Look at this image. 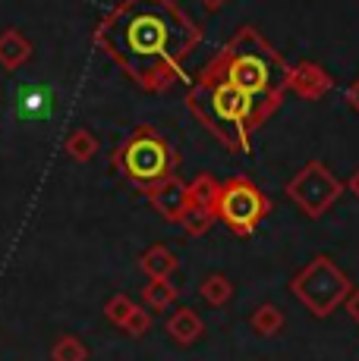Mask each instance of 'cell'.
Listing matches in <instances>:
<instances>
[{"label": "cell", "instance_id": "cell-1", "mask_svg": "<svg viewBox=\"0 0 359 361\" xmlns=\"http://www.w3.org/2000/svg\"><path fill=\"white\" fill-rule=\"evenodd\" d=\"M101 38L148 92H161L199 44V25L170 0H126L105 23Z\"/></svg>", "mask_w": 359, "mask_h": 361}, {"label": "cell", "instance_id": "cell-2", "mask_svg": "<svg viewBox=\"0 0 359 361\" xmlns=\"http://www.w3.org/2000/svg\"><path fill=\"white\" fill-rule=\"evenodd\" d=\"M211 63H215V69L227 82H233L240 92H246L255 101L261 120L278 107L281 94L287 92L290 66L252 25H243L233 35Z\"/></svg>", "mask_w": 359, "mask_h": 361}, {"label": "cell", "instance_id": "cell-3", "mask_svg": "<svg viewBox=\"0 0 359 361\" xmlns=\"http://www.w3.org/2000/svg\"><path fill=\"white\" fill-rule=\"evenodd\" d=\"M186 104L205 129L215 132L227 151H237V154L249 151V135L261 123L259 107L249 94L240 92L233 82H227L211 60L202 66L192 92L186 94Z\"/></svg>", "mask_w": 359, "mask_h": 361}, {"label": "cell", "instance_id": "cell-4", "mask_svg": "<svg viewBox=\"0 0 359 361\" xmlns=\"http://www.w3.org/2000/svg\"><path fill=\"white\" fill-rule=\"evenodd\" d=\"M117 164L126 173L129 183H136L148 195L155 185H161L167 176H174V148L158 129L142 126L123 142V148L117 151Z\"/></svg>", "mask_w": 359, "mask_h": 361}, {"label": "cell", "instance_id": "cell-5", "mask_svg": "<svg viewBox=\"0 0 359 361\" xmlns=\"http://www.w3.org/2000/svg\"><path fill=\"white\" fill-rule=\"evenodd\" d=\"M353 283L337 267L328 255H319L290 280V293L302 302V308L312 311L315 317H331L350 295Z\"/></svg>", "mask_w": 359, "mask_h": 361}, {"label": "cell", "instance_id": "cell-6", "mask_svg": "<svg viewBox=\"0 0 359 361\" xmlns=\"http://www.w3.org/2000/svg\"><path fill=\"white\" fill-rule=\"evenodd\" d=\"M271 201L261 195V189L246 176H233L220 183L218 201H215V217L224 220V226L237 235H252L255 226L268 217Z\"/></svg>", "mask_w": 359, "mask_h": 361}, {"label": "cell", "instance_id": "cell-7", "mask_svg": "<svg viewBox=\"0 0 359 361\" xmlns=\"http://www.w3.org/2000/svg\"><path fill=\"white\" fill-rule=\"evenodd\" d=\"M341 192H343V183L322 161H309L287 183V195L293 198L296 204H300V211L312 220L324 217V211L341 198Z\"/></svg>", "mask_w": 359, "mask_h": 361}, {"label": "cell", "instance_id": "cell-8", "mask_svg": "<svg viewBox=\"0 0 359 361\" xmlns=\"http://www.w3.org/2000/svg\"><path fill=\"white\" fill-rule=\"evenodd\" d=\"M148 201L167 224H180L189 211V192H186V183L180 176H167L161 185H155L148 192Z\"/></svg>", "mask_w": 359, "mask_h": 361}, {"label": "cell", "instance_id": "cell-9", "mask_svg": "<svg viewBox=\"0 0 359 361\" xmlns=\"http://www.w3.org/2000/svg\"><path fill=\"white\" fill-rule=\"evenodd\" d=\"M287 88L296 92L300 98H322L331 88V75L324 73L319 63H309V60H300L287 69Z\"/></svg>", "mask_w": 359, "mask_h": 361}, {"label": "cell", "instance_id": "cell-10", "mask_svg": "<svg viewBox=\"0 0 359 361\" xmlns=\"http://www.w3.org/2000/svg\"><path fill=\"white\" fill-rule=\"evenodd\" d=\"M202 333H205V324L196 308H186L183 305V308H177L174 314L167 317V336L174 339L177 345H192Z\"/></svg>", "mask_w": 359, "mask_h": 361}, {"label": "cell", "instance_id": "cell-11", "mask_svg": "<svg viewBox=\"0 0 359 361\" xmlns=\"http://www.w3.org/2000/svg\"><path fill=\"white\" fill-rule=\"evenodd\" d=\"M29 57H32V41L25 38L23 32L6 29L0 35V66H4L6 73H13V69H19L23 63H29Z\"/></svg>", "mask_w": 359, "mask_h": 361}, {"label": "cell", "instance_id": "cell-12", "mask_svg": "<svg viewBox=\"0 0 359 361\" xmlns=\"http://www.w3.org/2000/svg\"><path fill=\"white\" fill-rule=\"evenodd\" d=\"M177 255L167 245H151L148 252H142L139 267L148 274V280H170V274L177 270Z\"/></svg>", "mask_w": 359, "mask_h": 361}, {"label": "cell", "instance_id": "cell-13", "mask_svg": "<svg viewBox=\"0 0 359 361\" xmlns=\"http://www.w3.org/2000/svg\"><path fill=\"white\" fill-rule=\"evenodd\" d=\"M284 324H287L284 311H281L278 305H271V302L259 305V308L252 311V317H249V327L259 333V336H278V333L284 330Z\"/></svg>", "mask_w": 359, "mask_h": 361}, {"label": "cell", "instance_id": "cell-14", "mask_svg": "<svg viewBox=\"0 0 359 361\" xmlns=\"http://www.w3.org/2000/svg\"><path fill=\"white\" fill-rule=\"evenodd\" d=\"M186 192H189V207H205V211H215L220 183H218V179H211L208 173H199L192 183H186Z\"/></svg>", "mask_w": 359, "mask_h": 361}, {"label": "cell", "instance_id": "cell-15", "mask_svg": "<svg viewBox=\"0 0 359 361\" xmlns=\"http://www.w3.org/2000/svg\"><path fill=\"white\" fill-rule=\"evenodd\" d=\"M51 110V92L47 88H19V116L41 120Z\"/></svg>", "mask_w": 359, "mask_h": 361}, {"label": "cell", "instance_id": "cell-16", "mask_svg": "<svg viewBox=\"0 0 359 361\" xmlns=\"http://www.w3.org/2000/svg\"><path fill=\"white\" fill-rule=\"evenodd\" d=\"M199 295H202L205 305H211V308H224V305L233 298V283L227 280L224 274H211V276H205L202 280Z\"/></svg>", "mask_w": 359, "mask_h": 361}, {"label": "cell", "instance_id": "cell-17", "mask_svg": "<svg viewBox=\"0 0 359 361\" xmlns=\"http://www.w3.org/2000/svg\"><path fill=\"white\" fill-rule=\"evenodd\" d=\"M177 286L170 280H148L145 283V289H142V298H145V305H148L151 311H167L170 305L177 302Z\"/></svg>", "mask_w": 359, "mask_h": 361}, {"label": "cell", "instance_id": "cell-18", "mask_svg": "<svg viewBox=\"0 0 359 361\" xmlns=\"http://www.w3.org/2000/svg\"><path fill=\"white\" fill-rule=\"evenodd\" d=\"M66 154H70L73 161H79V164L92 161V157L98 154V138H95L88 129L70 132V135H66Z\"/></svg>", "mask_w": 359, "mask_h": 361}, {"label": "cell", "instance_id": "cell-19", "mask_svg": "<svg viewBox=\"0 0 359 361\" xmlns=\"http://www.w3.org/2000/svg\"><path fill=\"white\" fill-rule=\"evenodd\" d=\"M139 308V305L133 302V298L129 295H123V293H117V295H110L107 298V305H105V317L110 324H114V327H126V321L129 317H133V311Z\"/></svg>", "mask_w": 359, "mask_h": 361}, {"label": "cell", "instance_id": "cell-20", "mask_svg": "<svg viewBox=\"0 0 359 361\" xmlns=\"http://www.w3.org/2000/svg\"><path fill=\"white\" fill-rule=\"evenodd\" d=\"M54 361H88V345L79 336H60L51 349Z\"/></svg>", "mask_w": 359, "mask_h": 361}, {"label": "cell", "instance_id": "cell-21", "mask_svg": "<svg viewBox=\"0 0 359 361\" xmlns=\"http://www.w3.org/2000/svg\"><path fill=\"white\" fill-rule=\"evenodd\" d=\"M215 211H205V207H189L186 211V217L180 220L183 224V230L189 233V235H202V233H208L211 230V224H215Z\"/></svg>", "mask_w": 359, "mask_h": 361}, {"label": "cell", "instance_id": "cell-22", "mask_svg": "<svg viewBox=\"0 0 359 361\" xmlns=\"http://www.w3.org/2000/svg\"><path fill=\"white\" fill-rule=\"evenodd\" d=\"M148 330H151V317L145 308H136L133 317L126 321V327H123V333H129V336H145Z\"/></svg>", "mask_w": 359, "mask_h": 361}, {"label": "cell", "instance_id": "cell-23", "mask_svg": "<svg viewBox=\"0 0 359 361\" xmlns=\"http://www.w3.org/2000/svg\"><path fill=\"white\" fill-rule=\"evenodd\" d=\"M343 308H347L350 321H356V324H359V289H350V295L343 298Z\"/></svg>", "mask_w": 359, "mask_h": 361}, {"label": "cell", "instance_id": "cell-24", "mask_svg": "<svg viewBox=\"0 0 359 361\" xmlns=\"http://www.w3.org/2000/svg\"><path fill=\"white\" fill-rule=\"evenodd\" d=\"M347 98H350V107H353V110H356V114H359V79L353 82V85H350Z\"/></svg>", "mask_w": 359, "mask_h": 361}, {"label": "cell", "instance_id": "cell-25", "mask_svg": "<svg viewBox=\"0 0 359 361\" xmlns=\"http://www.w3.org/2000/svg\"><path fill=\"white\" fill-rule=\"evenodd\" d=\"M347 189H350V192H353V195L359 198V170H356V173H353V176H350V179H347Z\"/></svg>", "mask_w": 359, "mask_h": 361}, {"label": "cell", "instance_id": "cell-26", "mask_svg": "<svg viewBox=\"0 0 359 361\" xmlns=\"http://www.w3.org/2000/svg\"><path fill=\"white\" fill-rule=\"evenodd\" d=\"M202 6H208V10H220V6L227 4V0H199Z\"/></svg>", "mask_w": 359, "mask_h": 361}]
</instances>
